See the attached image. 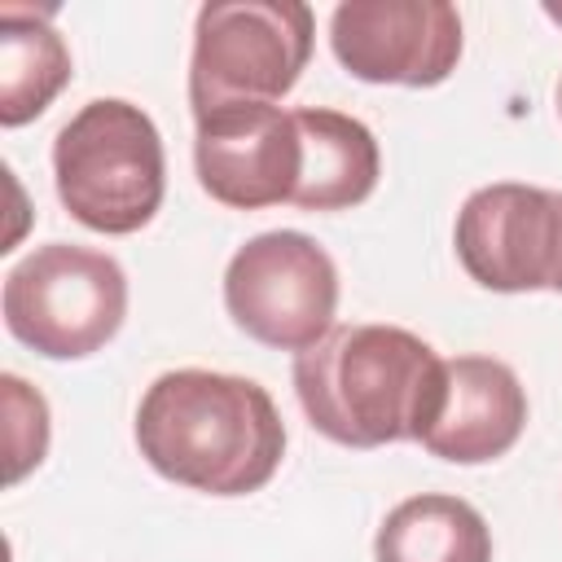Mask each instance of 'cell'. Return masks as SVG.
I'll return each instance as SVG.
<instances>
[{"instance_id":"4fadbf2b","label":"cell","mask_w":562,"mask_h":562,"mask_svg":"<svg viewBox=\"0 0 562 562\" xmlns=\"http://www.w3.org/2000/svg\"><path fill=\"white\" fill-rule=\"evenodd\" d=\"M378 562H492V527L483 514L443 492L400 501L373 540Z\"/></svg>"},{"instance_id":"ba28073f","label":"cell","mask_w":562,"mask_h":562,"mask_svg":"<svg viewBox=\"0 0 562 562\" xmlns=\"http://www.w3.org/2000/svg\"><path fill=\"white\" fill-rule=\"evenodd\" d=\"M461 13L443 0H342L329 18L338 66L364 83L435 88L461 61Z\"/></svg>"},{"instance_id":"5b68a950","label":"cell","mask_w":562,"mask_h":562,"mask_svg":"<svg viewBox=\"0 0 562 562\" xmlns=\"http://www.w3.org/2000/svg\"><path fill=\"white\" fill-rule=\"evenodd\" d=\"M127 316V277L114 255L75 241L35 246L4 277V325L48 360L101 351Z\"/></svg>"},{"instance_id":"2e32d148","label":"cell","mask_w":562,"mask_h":562,"mask_svg":"<svg viewBox=\"0 0 562 562\" xmlns=\"http://www.w3.org/2000/svg\"><path fill=\"white\" fill-rule=\"evenodd\" d=\"M558 114H562V79H558Z\"/></svg>"},{"instance_id":"8fae6325","label":"cell","mask_w":562,"mask_h":562,"mask_svg":"<svg viewBox=\"0 0 562 562\" xmlns=\"http://www.w3.org/2000/svg\"><path fill=\"white\" fill-rule=\"evenodd\" d=\"M299 145H303V167L294 184V206L303 211H347L360 206L382 176V154L373 132L338 110H294Z\"/></svg>"},{"instance_id":"52a82bcc","label":"cell","mask_w":562,"mask_h":562,"mask_svg":"<svg viewBox=\"0 0 562 562\" xmlns=\"http://www.w3.org/2000/svg\"><path fill=\"white\" fill-rule=\"evenodd\" d=\"M457 259L496 294H562V189L518 180L474 189L457 211Z\"/></svg>"},{"instance_id":"7c38bea8","label":"cell","mask_w":562,"mask_h":562,"mask_svg":"<svg viewBox=\"0 0 562 562\" xmlns=\"http://www.w3.org/2000/svg\"><path fill=\"white\" fill-rule=\"evenodd\" d=\"M70 83V48L48 26L44 9L0 4V123L40 119Z\"/></svg>"},{"instance_id":"6da1fadb","label":"cell","mask_w":562,"mask_h":562,"mask_svg":"<svg viewBox=\"0 0 562 562\" xmlns=\"http://www.w3.org/2000/svg\"><path fill=\"white\" fill-rule=\"evenodd\" d=\"M136 448L180 487L246 496L277 474L285 457V426L255 378L171 369L140 395Z\"/></svg>"},{"instance_id":"9c48e42d","label":"cell","mask_w":562,"mask_h":562,"mask_svg":"<svg viewBox=\"0 0 562 562\" xmlns=\"http://www.w3.org/2000/svg\"><path fill=\"white\" fill-rule=\"evenodd\" d=\"M303 167V145L294 110L281 105H224L198 119L193 132V171L198 184L233 206L263 211L294 198Z\"/></svg>"},{"instance_id":"8992f818","label":"cell","mask_w":562,"mask_h":562,"mask_svg":"<svg viewBox=\"0 0 562 562\" xmlns=\"http://www.w3.org/2000/svg\"><path fill=\"white\" fill-rule=\"evenodd\" d=\"M224 307L255 342L299 356L334 329L338 268L307 233H259L224 268Z\"/></svg>"},{"instance_id":"9a60e30c","label":"cell","mask_w":562,"mask_h":562,"mask_svg":"<svg viewBox=\"0 0 562 562\" xmlns=\"http://www.w3.org/2000/svg\"><path fill=\"white\" fill-rule=\"evenodd\" d=\"M544 13H549V18L558 22V26H562V4H544Z\"/></svg>"},{"instance_id":"3957f363","label":"cell","mask_w":562,"mask_h":562,"mask_svg":"<svg viewBox=\"0 0 562 562\" xmlns=\"http://www.w3.org/2000/svg\"><path fill=\"white\" fill-rule=\"evenodd\" d=\"M53 180L61 206L83 228L127 237L162 206V136L140 105L123 97H97L53 136Z\"/></svg>"},{"instance_id":"7a4b0ae2","label":"cell","mask_w":562,"mask_h":562,"mask_svg":"<svg viewBox=\"0 0 562 562\" xmlns=\"http://www.w3.org/2000/svg\"><path fill=\"white\" fill-rule=\"evenodd\" d=\"M294 395L342 448L422 443L448 395V360L400 325H334L294 356Z\"/></svg>"},{"instance_id":"30bf717a","label":"cell","mask_w":562,"mask_h":562,"mask_svg":"<svg viewBox=\"0 0 562 562\" xmlns=\"http://www.w3.org/2000/svg\"><path fill=\"white\" fill-rule=\"evenodd\" d=\"M527 426V391L505 360L457 356L448 360V395L422 448L452 465H483L505 457Z\"/></svg>"},{"instance_id":"5bb4252c","label":"cell","mask_w":562,"mask_h":562,"mask_svg":"<svg viewBox=\"0 0 562 562\" xmlns=\"http://www.w3.org/2000/svg\"><path fill=\"white\" fill-rule=\"evenodd\" d=\"M4 386V443H9V483H22L48 452V404L18 373L0 378Z\"/></svg>"},{"instance_id":"277c9868","label":"cell","mask_w":562,"mask_h":562,"mask_svg":"<svg viewBox=\"0 0 562 562\" xmlns=\"http://www.w3.org/2000/svg\"><path fill=\"white\" fill-rule=\"evenodd\" d=\"M312 26V9L299 0L202 4L189 57L193 119L224 105H277L307 70Z\"/></svg>"}]
</instances>
